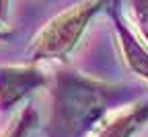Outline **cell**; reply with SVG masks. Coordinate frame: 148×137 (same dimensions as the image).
<instances>
[{"label": "cell", "mask_w": 148, "mask_h": 137, "mask_svg": "<svg viewBox=\"0 0 148 137\" xmlns=\"http://www.w3.org/2000/svg\"><path fill=\"white\" fill-rule=\"evenodd\" d=\"M105 0H82L72 8L60 12L39 31L29 47L35 62H53L64 57L78 45L80 37L95 12L101 10Z\"/></svg>", "instance_id": "2"}, {"label": "cell", "mask_w": 148, "mask_h": 137, "mask_svg": "<svg viewBox=\"0 0 148 137\" xmlns=\"http://www.w3.org/2000/svg\"><path fill=\"white\" fill-rule=\"evenodd\" d=\"M134 18H136V33L148 45V0H134Z\"/></svg>", "instance_id": "7"}, {"label": "cell", "mask_w": 148, "mask_h": 137, "mask_svg": "<svg viewBox=\"0 0 148 137\" xmlns=\"http://www.w3.org/2000/svg\"><path fill=\"white\" fill-rule=\"evenodd\" d=\"M113 21H115V31H117L123 62L136 76L148 82V45L142 41L136 29H130V25L121 16H113Z\"/></svg>", "instance_id": "5"}, {"label": "cell", "mask_w": 148, "mask_h": 137, "mask_svg": "<svg viewBox=\"0 0 148 137\" xmlns=\"http://www.w3.org/2000/svg\"><path fill=\"white\" fill-rule=\"evenodd\" d=\"M35 125H37V111L33 104H27L14 117V121L2 131L0 137H29V133L33 131Z\"/></svg>", "instance_id": "6"}, {"label": "cell", "mask_w": 148, "mask_h": 137, "mask_svg": "<svg viewBox=\"0 0 148 137\" xmlns=\"http://www.w3.org/2000/svg\"><path fill=\"white\" fill-rule=\"evenodd\" d=\"M146 123H148V96L136 98L111 111L92 129L90 137H136Z\"/></svg>", "instance_id": "4"}, {"label": "cell", "mask_w": 148, "mask_h": 137, "mask_svg": "<svg viewBox=\"0 0 148 137\" xmlns=\"http://www.w3.org/2000/svg\"><path fill=\"white\" fill-rule=\"evenodd\" d=\"M6 8H8V0H0V18L6 14Z\"/></svg>", "instance_id": "8"}, {"label": "cell", "mask_w": 148, "mask_h": 137, "mask_svg": "<svg viewBox=\"0 0 148 137\" xmlns=\"http://www.w3.org/2000/svg\"><path fill=\"white\" fill-rule=\"evenodd\" d=\"M132 92L117 84H107L78 72H60L51 88V113L47 121L49 137L88 135L105 117L132 102Z\"/></svg>", "instance_id": "1"}, {"label": "cell", "mask_w": 148, "mask_h": 137, "mask_svg": "<svg viewBox=\"0 0 148 137\" xmlns=\"http://www.w3.org/2000/svg\"><path fill=\"white\" fill-rule=\"evenodd\" d=\"M6 37V29L2 27V23H0V43H2V39Z\"/></svg>", "instance_id": "9"}, {"label": "cell", "mask_w": 148, "mask_h": 137, "mask_svg": "<svg viewBox=\"0 0 148 137\" xmlns=\"http://www.w3.org/2000/svg\"><path fill=\"white\" fill-rule=\"evenodd\" d=\"M45 82V72L35 64L0 66V111L12 109Z\"/></svg>", "instance_id": "3"}]
</instances>
